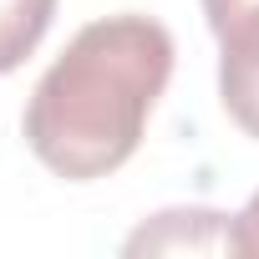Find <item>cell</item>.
Returning <instances> with one entry per match:
<instances>
[{"mask_svg":"<svg viewBox=\"0 0 259 259\" xmlns=\"http://www.w3.org/2000/svg\"><path fill=\"white\" fill-rule=\"evenodd\" d=\"M56 0H0V76L16 71L51 31Z\"/></svg>","mask_w":259,"mask_h":259,"instance_id":"277c9868","label":"cell"},{"mask_svg":"<svg viewBox=\"0 0 259 259\" xmlns=\"http://www.w3.org/2000/svg\"><path fill=\"white\" fill-rule=\"evenodd\" d=\"M168 76L173 36L163 21L122 11L81 26L26 97V148L66 183L117 173L138 153Z\"/></svg>","mask_w":259,"mask_h":259,"instance_id":"6da1fadb","label":"cell"},{"mask_svg":"<svg viewBox=\"0 0 259 259\" xmlns=\"http://www.w3.org/2000/svg\"><path fill=\"white\" fill-rule=\"evenodd\" d=\"M219 97L244 133L259 138V21L219 36Z\"/></svg>","mask_w":259,"mask_h":259,"instance_id":"3957f363","label":"cell"},{"mask_svg":"<svg viewBox=\"0 0 259 259\" xmlns=\"http://www.w3.org/2000/svg\"><path fill=\"white\" fill-rule=\"evenodd\" d=\"M127 254H239V234L229 213L219 208H168L153 213L133 239L122 244Z\"/></svg>","mask_w":259,"mask_h":259,"instance_id":"7a4b0ae2","label":"cell"},{"mask_svg":"<svg viewBox=\"0 0 259 259\" xmlns=\"http://www.w3.org/2000/svg\"><path fill=\"white\" fill-rule=\"evenodd\" d=\"M234 234H239V254L259 259V193L244 203V213L234 219Z\"/></svg>","mask_w":259,"mask_h":259,"instance_id":"8992f818","label":"cell"},{"mask_svg":"<svg viewBox=\"0 0 259 259\" xmlns=\"http://www.w3.org/2000/svg\"><path fill=\"white\" fill-rule=\"evenodd\" d=\"M203 16H208V31L224 36V31H234V26L259 21V0H203Z\"/></svg>","mask_w":259,"mask_h":259,"instance_id":"5b68a950","label":"cell"}]
</instances>
